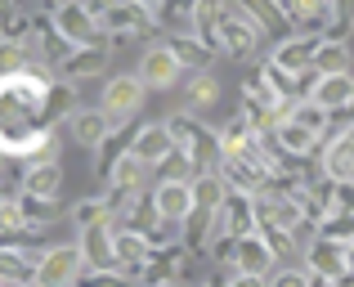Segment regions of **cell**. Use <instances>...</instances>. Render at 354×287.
Here are the masks:
<instances>
[{"label":"cell","mask_w":354,"mask_h":287,"mask_svg":"<svg viewBox=\"0 0 354 287\" xmlns=\"http://www.w3.org/2000/svg\"><path fill=\"white\" fill-rule=\"evenodd\" d=\"M50 104V86L32 72H9L0 77V153H23L32 162H50L54 140L36 117Z\"/></svg>","instance_id":"obj_1"},{"label":"cell","mask_w":354,"mask_h":287,"mask_svg":"<svg viewBox=\"0 0 354 287\" xmlns=\"http://www.w3.org/2000/svg\"><path fill=\"white\" fill-rule=\"evenodd\" d=\"M81 252L77 247H50V252L36 261V274H32V287H72L81 274Z\"/></svg>","instance_id":"obj_2"},{"label":"cell","mask_w":354,"mask_h":287,"mask_svg":"<svg viewBox=\"0 0 354 287\" xmlns=\"http://www.w3.org/2000/svg\"><path fill=\"white\" fill-rule=\"evenodd\" d=\"M354 247L337 243V238H319V243L310 247V270L319 274V279L328 283H350V270H354Z\"/></svg>","instance_id":"obj_3"},{"label":"cell","mask_w":354,"mask_h":287,"mask_svg":"<svg viewBox=\"0 0 354 287\" xmlns=\"http://www.w3.org/2000/svg\"><path fill=\"white\" fill-rule=\"evenodd\" d=\"M180 72H184L180 54H175L171 45H153V50L139 59V86L144 90H171L175 81H180Z\"/></svg>","instance_id":"obj_4"},{"label":"cell","mask_w":354,"mask_h":287,"mask_svg":"<svg viewBox=\"0 0 354 287\" xmlns=\"http://www.w3.org/2000/svg\"><path fill=\"white\" fill-rule=\"evenodd\" d=\"M256 36H260V27L251 23L247 5H229V9H220L216 45H225L229 54H242V50H251V45H256Z\"/></svg>","instance_id":"obj_5"},{"label":"cell","mask_w":354,"mask_h":287,"mask_svg":"<svg viewBox=\"0 0 354 287\" xmlns=\"http://www.w3.org/2000/svg\"><path fill=\"white\" fill-rule=\"evenodd\" d=\"M144 108V86H139V77H113L104 86V104H99V113L108 117V122H121V117L139 113Z\"/></svg>","instance_id":"obj_6"},{"label":"cell","mask_w":354,"mask_h":287,"mask_svg":"<svg viewBox=\"0 0 354 287\" xmlns=\"http://www.w3.org/2000/svg\"><path fill=\"white\" fill-rule=\"evenodd\" d=\"M54 23H59V32L68 36V45H81V50H99V32H95V9L86 5H63L59 14H54Z\"/></svg>","instance_id":"obj_7"},{"label":"cell","mask_w":354,"mask_h":287,"mask_svg":"<svg viewBox=\"0 0 354 287\" xmlns=\"http://www.w3.org/2000/svg\"><path fill=\"white\" fill-rule=\"evenodd\" d=\"M305 104H314L319 113H341V108H350L354 104V77L350 72H341V77H314Z\"/></svg>","instance_id":"obj_8"},{"label":"cell","mask_w":354,"mask_h":287,"mask_svg":"<svg viewBox=\"0 0 354 287\" xmlns=\"http://www.w3.org/2000/svg\"><path fill=\"white\" fill-rule=\"evenodd\" d=\"M323 171L332 184H354V126L332 135V144L323 148Z\"/></svg>","instance_id":"obj_9"},{"label":"cell","mask_w":354,"mask_h":287,"mask_svg":"<svg viewBox=\"0 0 354 287\" xmlns=\"http://www.w3.org/2000/svg\"><path fill=\"white\" fill-rule=\"evenodd\" d=\"M153 207H157V216L162 220H189L193 211H198V202H193V184L189 180H166L162 189L153 193Z\"/></svg>","instance_id":"obj_10"},{"label":"cell","mask_w":354,"mask_h":287,"mask_svg":"<svg viewBox=\"0 0 354 287\" xmlns=\"http://www.w3.org/2000/svg\"><path fill=\"white\" fill-rule=\"evenodd\" d=\"M171 153H175L171 126H144V131L135 135V144H130V157H135L139 166H157V162H166Z\"/></svg>","instance_id":"obj_11"},{"label":"cell","mask_w":354,"mask_h":287,"mask_svg":"<svg viewBox=\"0 0 354 287\" xmlns=\"http://www.w3.org/2000/svg\"><path fill=\"white\" fill-rule=\"evenodd\" d=\"M238 270H242V279H265V274L274 270V247H269L260 234H242V243H238Z\"/></svg>","instance_id":"obj_12"},{"label":"cell","mask_w":354,"mask_h":287,"mask_svg":"<svg viewBox=\"0 0 354 287\" xmlns=\"http://www.w3.org/2000/svg\"><path fill=\"white\" fill-rule=\"evenodd\" d=\"M310 54H314V36H301V41H283L274 54V68H269V77H301V72H310Z\"/></svg>","instance_id":"obj_13"},{"label":"cell","mask_w":354,"mask_h":287,"mask_svg":"<svg viewBox=\"0 0 354 287\" xmlns=\"http://www.w3.org/2000/svg\"><path fill=\"white\" fill-rule=\"evenodd\" d=\"M310 72H319V77H341V72H350V45L341 41V36H328V41H314Z\"/></svg>","instance_id":"obj_14"},{"label":"cell","mask_w":354,"mask_h":287,"mask_svg":"<svg viewBox=\"0 0 354 287\" xmlns=\"http://www.w3.org/2000/svg\"><path fill=\"white\" fill-rule=\"evenodd\" d=\"M113 229L99 220V225H86V234H81V261L86 265H95V270H104V265H113Z\"/></svg>","instance_id":"obj_15"},{"label":"cell","mask_w":354,"mask_h":287,"mask_svg":"<svg viewBox=\"0 0 354 287\" xmlns=\"http://www.w3.org/2000/svg\"><path fill=\"white\" fill-rule=\"evenodd\" d=\"M256 216L265 220L269 229H283V234L301 225V207H296L292 198H260L256 202Z\"/></svg>","instance_id":"obj_16"},{"label":"cell","mask_w":354,"mask_h":287,"mask_svg":"<svg viewBox=\"0 0 354 287\" xmlns=\"http://www.w3.org/2000/svg\"><path fill=\"white\" fill-rule=\"evenodd\" d=\"M59 184H63V171L54 162H32V171H27V193L41 202H54L59 198Z\"/></svg>","instance_id":"obj_17"},{"label":"cell","mask_w":354,"mask_h":287,"mask_svg":"<svg viewBox=\"0 0 354 287\" xmlns=\"http://www.w3.org/2000/svg\"><path fill=\"white\" fill-rule=\"evenodd\" d=\"M278 144H283L287 153L305 157V153H314V148H319V135H314L310 126H301V122H292V117H283V122H278Z\"/></svg>","instance_id":"obj_18"},{"label":"cell","mask_w":354,"mask_h":287,"mask_svg":"<svg viewBox=\"0 0 354 287\" xmlns=\"http://www.w3.org/2000/svg\"><path fill=\"white\" fill-rule=\"evenodd\" d=\"M72 135H77L81 144H99L108 135V117L104 113H81L77 122H72Z\"/></svg>","instance_id":"obj_19"},{"label":"cell","mask_w":354,"mask_h":287,"mask_svg":"<svg viewBox=\"0 0 354 287\" xmlns=\"http://www.w3.org/2000/svg\"><path fill=\"white\" fill-rule=\"evenodd\" d=\"M148 23V9L144 5H117L104 9V27H144Z\"/></svg>","instance_id":"obj_20"},{"label":"cell","mask_w":354,"mask_h":287,"mask_svg":"<svg viewBox=\"0 0 354 287\" xmlns=\"http://www.w3.org/2000/svg\"><path fill=\"white\" fill-rule=\"evenodd\" d=\"M144 238H135V234H121V238H113V261H121V265H139L144 261Z\"/></svg>","instance_id":"obj_21"},{"label":"cell","mask_w":354,"mask_h":287,"mask_svg":"<svg viewBox=\"0 0 354 287\" xmlns=\"http://www.w3.org/2000/svg\"><path fill=\"white\" fill-rule=\"evenodd\" d=\"M193 202L198 207H211V211H220L225 207V180H202V184H193Z\"/></svg>","instance_id":"obj_22"},{"label":"cell","mask_w":354,"mask_h":287,"mask_svg":"<svg viewBox=\"0 0 354 287\" xmlns=\"http://www.w3.org/2000/svg\"><path fill=\"white\" fill-rule=\"evenodd\" d=\"M216 99H220V86H216V77H207V72H202V77L189 86V108H211Z\"/></svg>","instance_id":"obj_23"},{"label":"cell","mask_w":354,"mask_h":287,"mask_svg":"<svg viewBox=\"0 0 354 287\" xmlns=\"http://www.w3.org/2000/svg\"><path fill=\"white\" fill-rule=\"evenodd\" d=\"M139 175H144V166L135 162V157H117V166H113V180H117V189H135L139 184Z\"/></svg>","instance_id":"obj_24"},{"label":"cell","mask_w":354,"mask_h":287,"mask_svg":"<svg viewBox=\"0 0 354 287\" xmlns=\"http://www.w3.org/2000/svg\"><path fill=\"white\" fill-rule=\"evenodd\" d=\"M292 18H296L301 27H328L332 5H296V9H292Z\"/></svg>","instance_id":"obj_25"},{"label":"cell","mask_w":354,"mask_h":287,"mask_svg":"<svg viewBox=\"0 0 354 287\" xmlns=\"http://www.w3.org/2000/svg\"><path fill=\"white\" fill-rule=\"evenodd\" d=\"M99 63H104V50H81L77 59L68 63V77H90V72H95Z\"/></svg>","instance_id":"obj_26"},{"label":"cell","mask_w":354,"mask_h":287,"mask_svg":"<svg viewBox=\"0 0 354 287\" xmlns=\"http://www.w3.org/2000/svg\"><path fill=\"white\" fill-rule=\"evenodd\" d=\"M27 274H32V270H27V261H23V256L0 252V283H5V279H27Z\"/></svg>","instance_id":"obj_27"},{"label":"cell","mask_w":354,"mask_h":287,"mask_svg":"<svg viewBox=\"0 0 354 287\" xmlns=\"http://www.w3.org/2000/svg\"><path fill=\"white\" fill-rule=\"evenodd\" d=\"M23 207L18 202H0V229H23Z\"/></svg>","instance_id":"obj_28"},{"label":"cell","mask_w":354,"mask_h":287,"mask_svg":"<svg viewBox=\"0 0 354 287\" xmlns=\"http://www.w3.org/2000/svg\"><path fill=\"white\" fill-rule=\"evenodd\" d=\"M269 287H310V279H305V274H296V270H283Z\"/></svg>","instance_id":"obj_29"},{"label":"cell","mask_w":354,"mask_h":287,"mask_svg":"<svg viewBox=\"0 0 354 287\" xmlns=\"http://www.w3.org/2000/svg\"><path fill=\"white\" fill-rule=\"evenodd\" d=\"M77 220H81V225H99V202H81Z\"/></svg>","instance_id":"obj_30"},{"label":"cell","mask_w":354,"mask_h":287,"mask_svg":"<svg viewBox=\"0 0 354 287\" xmlns=\"http://www.w3.org/2000/svg\"><path fill=\"white\" fill-rule=\"evenodd\" d=\"M234 287H256V279H238V283H234Z\"/></svg>","instance_id":"obj_31"},{"label":"cell","mask_w":354,"mask_h":287,"mask_svg":"<svg viewBox=\"0 0 354 287\" xmlns=\"http://www.w3.org/2000/svg\"><path fill=\"white\" fill-rule=\"evenodd\" d=\"M0 166H5V153H0Z\"/></svg>","instance_id":"obj_32"},{"label":"cell","mask_w":354,"mask_h":287,"mask_svg":"<svg viewBox=\"0 0 354 287\" xmlns=\"http://www.w3.org/2000/svg\"><path fill=\"white\" fill-rule=\"evenodd\" d=\"M0 287H5V283H0Z\"/></svg>","instance_id":"obj_33"}]
</instances>
